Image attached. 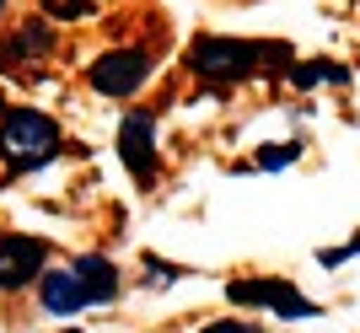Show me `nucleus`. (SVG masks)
Segmentation results:
<instances>
[{
    "label": "nucleus",
    "mask_w": 360,
    "mask_h": 333,
    "mask_svg": "<svg viewBox=\"0 0 360 333\" xmlns=\"http://www.w3.org/2000/svg\"><path fill=\"white\" fill-rule=\"evenodd\" d=\"M360 253V237H349L345 247H328V253H323V269H339V263H345V258H355Z\"/></svg>",
    "instance_id": "9b49d317"
},
{
    "label": "nucleus",
    "mask_w": 360,
    "mask_h": 333,
    "mask_svg": "<svg viewBox=\"0 0 360 333\" xmlns=\"http://www.w3.org/2000/svg\"><path fill=\"white\" fill-rule=\"evenodd\" d=\"M226 301L231 306H264V312H274V318L285 322H307V318H323V306L307 301L290 280H280V274H258V280H231L226 285Z\"/></svg>",
    "instance_id": "7ed1b4c3"
},
{
    "label": "nucleus",
    "mask_w": 360,
    "mask_h": 333,
    "mask_svg": "<svg viewBox=\"0 0 360 333\" xmlns=\"http://www.w3.org/2000/svg\"><path fill=\"white\" fill-rule=\"evenodd\" d=\"M119 162L129 166V178H135L140 188H150V183L162 178V156H156V113H146V107L124 113V124H119Z\"/></svg>",
    "instance_id": "20e7f679"
},
{
    "label": "nucleus",
    "mask_w": 360,
    "mask_h": 333,
    "mask_svg": "<svg viewBox=\"0 0 360 333\" xmlns=\"http://www.w3.org/2000/svg\"><path fill=\"white\" fill-rule=\"evenodd\" d=\"M70 269H75V280H81V290H86V306H113V301H119L124 280H119V269H113V258L81 253Z\"/></svg>",
    "instance_id": "6e6552de"
},
{
    "label": "nucleus",
    "mask_w": 360,
    "mask_h": 333,
    "mask_svg": "<svg viewBox=\"0 0 360 333\" xmlns=\"http://www.w3.org/2000/svg\"><path fill=\"white\" fill-rule=\"evenodd\" d=\"M0 11H6V0H0Z\"/></svg>",
    "instance_id": "4468645a"
},
{
    "label": "nucleus",
    "mask_w": 360,
    "mask_h": 333,
    "mask_svg": "<svg viewBox=\"0 0 360 333\" xmlns=\"http://www.w3.org/2000/svg\"><path fill=\"white\" fill-rule=\"evenodd\" d=\"M49 274V242L38 237H22V231H6L0 237V290H27Z\"/></svg>",
    "instance_id": "423d86ee"
},
{
    "label": "nucleus",
    "mask_w": 360,
    "mask_h": 333,
    "mask_svg": "<svg viewBox=\"0 0 360 333\" xmlns=\"http://www.w3.org/2000/svg\"><path fill=\"white\" fill-rule=\"evenodd\" d=\"M199 333H264L258 322H237V318H226V322H210V328H199Z\"/></svg>",
    "instance_id": "f8f14e48"
},
{
    "label": "nucleus",
    "mask_w": 360,
    "mask_h": 333,
    "mask_svg": "<svg viewBox=\"0 0 360 333\" xmlns=\"http://www.w3.org/2000/svg\"><path fill=\"white\" fill-rule=\"evenodd\" d=\"M49 54H54V27H49L44 16H27V22L0 44V70H32V65H44Z\"/></svg>",
    "instance_id": "0eeeda50"
},
{
    "label": "nucleus",
    "mask_w": 360,
    "mask_h": 333,
    "mask_svg": "<svg viewBox=\"0 0 360 333\" xmlns=\"http://www.w3.org/2000/svg\"><path fill=\"white\" fill-rule=\"evenodd\" d=\"M296 156H301V145H296V140H285L280 151H269V145H264V151H258V166H290Z\"/></svg>",
    "instance_id": "9d476101"
},
{
    "label": "nucleus",
    "mask_w": 360,
    "mask_h": 333,
    "mask_svg": "<svg viewBox=\"0 0 360 333\" xmlns=\"http://www.w3.org/2000/svg\"><path fill=\"white\" fill-rule=\"evenodd\" d=\"M285 60H290L285 44H248V38H194V44H188V70L215 81V86L258 76V70L285 65Z\"/></svg>",
    "instance_id": "f257e3e1"
},
{
    "label": "nucleus",
    "mask_w": 360,
    "mask_h": 333,
    "mask_svg": "<svg viewBox=\"0 0 360 333\" xmlns=\"http://www.w3.org/2000/svg\"><path fill=\"white\" fill-rule=\"evenodd\" d=\"M38 306H44L49 318H75V312L86 306V290H81L70 263H60V269H49L44 280H38Z\"/></svg>",
    "instance_id": "1a4fd4ad"
},
{
    "label": "nucleus",
    "mask_w": 360,
    "mask_h": 333,
    "mask_svg": "<svg viewBox=\"0 0 360 333\" xmlns=\"http://www.w3.org/2000/svg\"><path fill=\"white\" fill-rule=\"evenodd\" d=\"M0 156L11 162V172H32L60 156V124L38 113V107H11L0 119Z\"/></svg>",
    "instance_id": "f03ea898"
},
{
    "label": "nucleus",
    "mask_w": 360,
    "mask_h": 333,
    "mask_svg": "<svg viewBox=\"0 0 360 333\" xmlns=\"http://www.w3.org/2000/svg\"><path fill=\"white\" fill-rule=\"evenodd\" d=\"M150 70H156V60H150L146 48H108V54H97L86 81L103 91V97H135L150 81Z\"/></svg>",
    "instance_id": "39448f33"
},
{
    "label": "nucleus",
    "mask_w": 360,
    "mask_h": 333,
    "mask_svg": "<svg viewBox=\"0 0 360 333\" xmlns=\"http://www.w3.org/2000/svg\"><path fill=\"white\" fill-rule=\"evenodd\" d=\"M65 333H81V328H65Z\"/></svg>",
    "instance_id": "ddd939ff"
}]
</instances>
